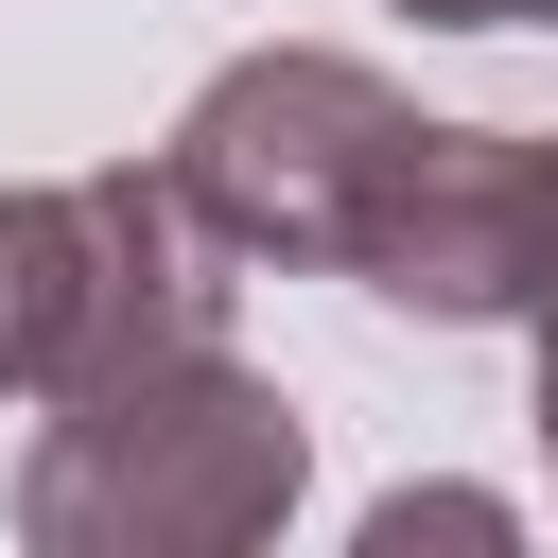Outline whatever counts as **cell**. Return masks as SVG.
<instances>
[{
    "label": "cell",
    "instance_id": "6da1fadb",
    "mask_svg": "<svg viewBox=\"0 0 558 558\" xmlns=\"http://www.w3.org/2000/svg\"><path fill=\"white\" fill-rule=\"evenodd\" d=\"M314 488V436L296 401L192 331V349H140L122 384L52 401L35 453H17V558H262Z\"/></svg>",
    "mask_w": 558,
    "mask_h": 558
},
{
    "label": "cell",
    "instance_id": "7a4b0ae2",
    "mask_svg": "<svg viewBox=\"0 0 558 558\" xmlns=\"http://www.w3.org/2000/svg\"><path fill=\"white\" fill-rule=\"evenodd\" d=\"M401 157H418V105L366 52H227L174 105L157 192H174V227L209 262H331L349 279L384 192H401Z\"/></svg>",
    "mask_w": 558,
    "mask_h": 558
},
{
    "label": "cell",
    "instance_id": "3957f363",
    "mask_svg": "<svg viewBox=\"0 0 558 558\" xmlns=\"http://www.w3.org/2000/svg\"><path fill=\"white\" fill-rule=\"evenodd\" d=\"M192 331H227V279L140 157L0 192V401H87V384H122L140 349H192Z\"/></svg>",
    "mask_w": 558,
    "mask_h": 558
},
{
    "label": "cell",
    "instance_id": "277c9868",
    "mask_svg": "<svg viewBox=\"0 0 558 558\" xmlns=\"http://www.w3.org/2000/svg\"><path fill=\"white\" fill-rule=\"evenodd\" d=\"M366 296L436 314V331H523L558 296V140H506V122H418L366 262Z\"/></svg>",
    "mask_w": 558,
    "mask_h": 558
},
{
    "label": "cell",
    "instance_id": "5b68a950",
    "mask_svg": "<svg viewBox=\"0 0 558 558\" xmlns=\"http://www.w3.org/2000/svg\"><path fill=\"white\" fill-rule=\"evenodd\" d=\"M349 558H523V506L471 488V471H401V488L349 523Z\"/></svg>",
    "mask_w": 558,
    "mask_h": 558
},
{
    "label": "cell",
    "instance_id": "8992f818",
    "mask_svg": "<svg viewBox=\"0 0 558 558\" xmlns=\"http://www.w3.org/2000/svg\"><path fill=\"white\" fill-rule=\"evenodd\" d=\"M523 349H541V401H523V418H541V471H558V296L523 314Z\"/></svg>",
    "mask_w": 558,
    "mask_h": 558
},
{
    "label": "cell",
    "instance_id": "52a82bcc",
    "mask_svg": "<svg viewBox=\"0 0 558 558\" xmlns=\"http://www.w3.org/2000/svg\"><path fill=\"white\" fill-rule=\"evenodd\" d=\"M401 17H436V35H506V17H558V0H401Z\"/></svg>",
    "mask_w": 558,
    "mask_h": 558
}]
</instances>
